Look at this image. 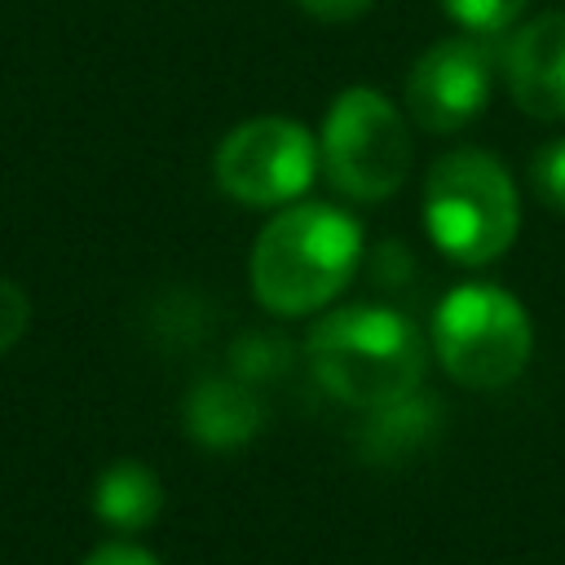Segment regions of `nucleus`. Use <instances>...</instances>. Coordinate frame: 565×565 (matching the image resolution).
Segmentation results:
<instances>
[{
  "mask_svg": "<svg viewBox=\"0 0 565 565\" xmlns=\"http://www.w3.org/2000/svg\"><path fill=\"white\" fill-rule=\"evenodd\" d=\"M287 344L282 340H274L269 331H252V335H243L234 349H230V366H234V375L238 380H247V384H256V380H265V375H274V371H282L287 366Z\"/></svg>",
  "mask_w": 565,
  "mask_h": 565,
  "instance_id": "obj_13",
  "label": "nucleus"
},
{
  "mask_svg": "<svg viewBox=\"0 0 565 565\" xmlns=\"http://www.w3.org/2000/svg\"><path fill=\"white\" fill-rule=\"evenodd\" d=\"M499 57L486 35H450L424 49L406 71V115L424 132H455L490 102Z\"/></svg>",
  "mask_w": 565,
  "mask_h": 565,
  "instance_id": "obj_7",
  "label": "nucleus"
},
{
  "mask_svg": "<svg viewBox=\"0 0 565 565\" xmlns=\"http://www.w3.org/2000/svg\"><path fill=\"white\" fill-rule=\"evenodd\" d=\"M362 265V225L335 207L296 199L278 207L247 260L252 296L278 318H305L327 309Z\"/></svg>",
  "mask_w": 565,
  "mask_h": 565,
  "instance_id": "obj_1",
  "label": "nucleus"
},
{
  "mask_svg": "<svg viewBox=\"0 0 565 565\" xmlns=\"http://www.w3.org/2000/svg\"><path fill=\"white\" fill-rule=\"evenodd\" d=\"M318 137L291 115H256L234 124L216 154V185L243 207H287L318 177Z\"/></svg>",
  "mask_w": 565,
  "mask_h": 565,
  "instance_id": "obj_6",
  "label": "nucleus"
},
{
  "mask_svg": "<svg viewBox=\"0 0 565 565\" xmlns=\"http://www.w3.org/2000/svg\"><path fill=\"white\" fill-rule=\"evenodd\" d=\"M26 322H31V300H26V291H22L18 282L0 278V353L22 340Z\"/></svg>",
  "mask_w": 565,
  "mask_h": 565,
  "instance_id": "obj_15",
  "label": "nucleus"
},
{
  "mask_svg": "<svg viewBox=\"0 0 565 565\" xmlns=\"http://www.w3.org/2000/svg\"><path fill=\"white\" fill-rule=\"evenodd\" d=\"M309 18H318V22H353V18H362L375 0H296Z\"/></svg>",
  "mask_w": 565,
  "mask_h": 565,
  "instance_id": "obj_17",
  "label": "nucleus"
},
{
  "mask_svg": "<svg viewBox=\"0 0 565 565\" xmlns=\"http://www.w3.org/2000/svg\"><path fill=\"white\" fill-rule=\"evenodd\" d=\"M93 508L106 525L132 534V530H146L154 525V516L163 512V486L154 477V468L137 463V459H119L110 463L97 486H93Z\"/></svg>",
  "mask_w": 565,
  "mask_h": 565,
  "instance_id": "obj_10",
  "label": "nucleus"
},
{
  "mask_svg": "<svg viewBox=\"0 0 565 565\" xmlns=\"http://www.w3.org/2000/svg\"><path fill=\"white\" fill-rule=\"evenodd\" d=\"M508 97L539 124L565 119V13H539L521 22L499 53Z\"/></svg>",
  "mask_w": 565,
  "mask_h": 565,
  "instance_id": "obj_8",
  "label": "nucleus"
},
{
  "mask_svg": "<svg viewBox=\"0 0 565 565\" xmlns=\"http://www.w3.org/2000/svg\"><path fill=\"white\" fill-rule=\"evenodd\" d=\"M411 128L406 115L366 84L344 88L318 128V163L335 194L353 203H384L402 190L411 172Z\"/></svg>",
  "mask_w": 565,
  "mask_h": 565,
  "instance_id": "obj_5",
  "label": "nucleus"
},
{
  "mask_svg": "<svg viewBox=\"0 0 565 565\" xmlns=\"http://www.w3.org/2000/svg\"><path fill=\"white\" fill-rule=\"evenodd\" d=\"M371 415H375V424L366 428V441H384L380 455H384V450H388V455L411 450V446L428 441L433 428H437V402H433V397L419 402V393H411V397L397 402V406H380V411H371Z\"/></svg>",
  "mask_w": 565,
  "mask_h": 565,
  "instance_id": "obj_11",
  "label": "nucleus"
},
{
  "mask_svg": "<svg viewBox=\"0 0 565 565\" xmlns=\"http://www.w3.org/2000/svg\"><path fill=\"white\" fill-rule=\"evenodd\" d=\"M305 358L335 402L362 411L397 406L424 380V335L388 305L327 309L305 335Z\"/></svg>",
  "mask_w": 565,
  "mask_h": 565,
  "instance_id": "obj_2",
  "label": "nucleus"
},
{
  "mask_svg": "<svg viewBox=\"0 0 565 565\" xmlns=\"http://www.w3.org/2000/svg\"><path fill=\"white\" fill-rule=\"evenodd\" d=\"M424 230L455 265L477 269L499 260L521 230V194L512 172L477 146L446 150L424 177Z\"/></svg>",
  "mask_w": 565,
  "mask_h": 565,
  "instance_id": "obj_3",
  "label": "nucleus"
},
{
  "mask_svg": "<svg viewBox=\"0 0 565 565\" xmlns=\"http://www.w3.org/2000/svg\"><path fill=\"white\" fill-rule=\"evenodd\" d=\"M79 565H163V561L150 556V552L137 547V543H102V547H93Z\"/></svg>",
  "mask_w": 565,
  "mask_h": 565,
  "instance_id": "obj_16",
  "label": "nucleus"
},
{
  "mask_svg": "<svg viewBox=\"0 0 565 565\" xmlns=\"http://www.w3.org/2000/svg\"><path fill=\"white\" fill-rule=\"evenodd\" d=\"M181 419L203 450H238L265 428V402L238 375H207L185 393Z\"/></svg>",
  "mask_w": 565,
  "mask_h": 565,
  "instance_id": "obj_9",
  "label": "nucleus"
},
{
  "mask_svg": "<svg viewBox=\"0 0 565 565\" xmlns=\"http://www.w3.org/2000/svg\"><path fill=\"white\" fill-rule=\"evenodd\" d=\"M428 340L437 362L463 388H503L534 353V322L508 287L459 282L437 300Z\"/></svg>",
  "mask_w": 565,
  "mask_h": 565,
  "instance_id": "obj_4",
  "label": "nucleus"
},
{
  "mask_svg": "<svg viewBox=\"0 0 565 565\" xmlns=\"http://www.w3.org/2000/svg\"><path fill=\"white\" fill-rule=\"evenodd\" d=\"M530 0H441V9L472 35H499L508 31Z\"/></svg>",
  "mask_w": 565,
  "mask_h": 565,
  "instance_id": "obj_12",
  "label": "nucleus"
},
{
  "mask_svg": "<svg viewBox=\"0 0 565 565\" xmlns=\"http://www.w3.org/2000/svg\"><path fill=\"white\" fill-rule=\"evenodd\" d=\"M530 190H534L539 203H547L552 212H565V137L547 141V146L530 159Z\"/></svg>",
  "mask_w": 565,
  "mask_h": 565,
  "instance_id": "obj_14",
  "label": "nucleus"
}]
</instances>
